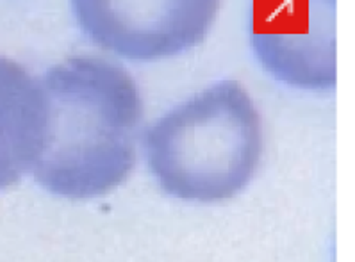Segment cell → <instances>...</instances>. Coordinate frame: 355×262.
<instances>
[{
  "mask_svg": "<svg viewBox=\"0 0 355 262\" xmlns=\"http://www.w3.org/2000/svg\"><path fill=\"white\" fill-rule=\"evenodd\" d=\"M45 136L34 179L52 195L93 198L120 186L136 162L143 102L125 70L70 58L46 71Z\"/></svg>",
  "mask_w": 355,
  "mask_h": 262,
  "instance_id": "cell-1",
  "label": "cell"
},
{
  "mask_svg": "<svg viewBox=\"0 0 355 262\" xmlns=\"http://www.w3.org/2000/svg\"><path fill=\"white\" fill-rule=\"evenodd\" d=\"M146 161L164 193L220 202L248 186L263 157V121L247 89L211 84L159 118L145 137Z\"/></svg>",
  "mask_w": 355,
  "mask_h": 262,
  "instance_id": "cell-2",
  "label": "cell"
},
{
  "mask_svg": "<svg viewBox=\"0 0 355 262\" xmlns=\"http://www.w3.org/2000/svg\"><path fill=\"white\" fill-rule=\"evenodd\" d=\"M71 8L93 43L132 61H154L198 45L213 25L218 2L77 0Z\"/></svg>",
  "mask_w": 355,
  "mask_h": 262,
  "instance_id": "cell-3",
  "label": "cell"
},
{
  "mask_svg": "<svg viewBox=\"0 0 355 262\" xmlns=\"http://www.w3.org/2000/svg\"><path fill=\"white\" fill-rule=\"evenodd\" d=\"M252 6V45L270 73L300 87L334 86V6L268 0Z\"/></svg>",
  "mask_w": 355,
  "mask_h": 262,
  "instance_id": "cell-4",
  "label": "cell"
},
{
  "mask_svg": "<svg viewBox=\"0 0 355 262\" xmlns=\"http://www.w3.org/2000/svg\"><path fill=\"white\" fill-rule=\"evenodd\" d=\"M42 80L0 55V191L34 168L45 136Z\"/></svg>",
  "mask_w": 355,
  "mask_h": 262,
  "instance_id": "cell-5",
  "label": "cell"
}]
</instances>
